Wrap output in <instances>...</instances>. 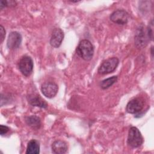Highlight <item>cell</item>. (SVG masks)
<instances>
[{
  "label": "cell",
  "instance_id": "obj_1",
  "mask_svg": "<svg viewBox=\"0 0 154 154\" xmlns=\"http://www.w3.org/2000/svg\"><path fill=\"white\" fill-rule=\"evenodd\" d=\"M76 52L81 58L85 61H89L93 58L94 47L89 40L84 39L79 43Z\"/></svg>",
  "mask_w": 154,
  "mask_h": 154
},
{
  "label": "cell",
  "instance_id": "obj_2",
  "mask_svg": "<svg viewBox=\"0 0 154 154\" xmlns=\"http://www.w3.org/2000/svg\"><path fill=\"white\" fill-rule=\"evenodd\" d=\"M143 137L138 129L135 126L131 127L129 130L127 139L128 145L133 148H137L143 143Z\"/></svg>",
  "mask_w": 154,
  "mask_h": 154
},
{
  "label": "cell",
  "instance_id": "obj_3",
  "mask_svg": "<svg viewBox=\"0 0 154 154\" xmlns=\"http://www.w3.org/2000/svg\"><path fill=\"white\" fill-rule=\"evenodd\" d=\"M119 60L117 57H111L103 61L98 68L99 74L106 75L113 72L118 66Z\"/></svg>",
  "mask_w": 154,
  "mask_h": 154
},
{
  "label": "cell",
  "instance_id": "obj_4",
  "mask_svg": "<svg viewBox=\"0 0 154 154\" xmlns=\"http://www.w3.org/2000/svg\"><path fill=\"white\" fill-rule=\"evenodd\" d=\"M19 69L20 72L25 76H29L33 70L34 63L31 57L28 55L23 56L19 62Z\"/></svg>",
  "mask_w": 154,
  "mask_h": 154
},
{
  "label": "cell",
  "instance_id": "obj_5",
  "mask_svg": "<svg viewBox=\"0 0 154 154\" xmlns=\"http://www.w3.org/2000/svg\"><path fill=\"white\" fill-rule=\"evenodd\" d=\"M130 18L129 14L124 10H117L114 11L110 15V20L119 25H125L126 24Z\"/></svg>",
  "mask_w": 154,
  "mask_h": 154
},
{
  "label": "cell",
  "instance_id": "obj_6",
  "mask_svg": "<svg viewBox=\"0 0 154 154\" xmlns=\"http://www.w3.org/2000/svg\"><path fill=\"white\" fill-rule=\"evenodd\" d=\"M58 87L54 82L48 81L44 82L41 86V91L43 94L48 98H52L55 96L58 92Z\"/></svg>",
  "mask_w": 154,
  "mask_h": 154
},
{
  "label": "cell",
  "instance_id": "obj_7",
  "mask_svg": "<svg viewBox=\"0 0 154 154\" xmlns=\"http://www.w3.org/2000/svg\"><path fill=\"white\" fill-rule=\"evenodd\" d=\"M144 101L140 98L131 99L126 105V111L130 114H137L140 112L144 108Z\"/></svg>",
  "mask_w": 154,
  "mask_h": 154
},
{
  "label": "cell",
  "instance_id": "obj_8",
  "mask_svg": "<svg viewBox=\"0 0 154 154\" xmlns=\"http://www.w3.org/2000/svg\"><path fill=\"white\" fill-rule=\"evenodd\" d=\"M22 35L16 31L11 32L8 37L7 45L9 49H15L18 48L22 43Z\"/></svg>",
  "mask_w": 154,
  "mask_h": 154
},
{
  "label": "cell",
  "instance_id": "obj_9",
  "mask_svg": "<svg viewBox=\"0 0 154 154\" xmlns=\"http://www.w3.org/2000/svg\"><path fill=\"white\" fill-rule=\"evenodd\" d=\"M147 35L145 34L144 28L140 26L136 31L135 35V43L137 47L141 48L144 47L147 43Z\"/></svg>",
  "mask_w": 154,
  "mask_h": 154
},
{
  "label": "cell",
  "instance_id": "obj_10",
  "mask_svg": "<svg viewBox=\"0 0 154 154\" xmlns=\"http://www.w3.org/2000/svg\"><path fill=\"white\" fill-rule=\"evenodd\" d=\"M64 38V32L60 28H55L52 32L50 44L52 47L58 48Z\"/></svg>",
  "mask_w": 154,
  "mask_h": 154
},
{
  "label": "cell",
  "instance_id": "obj_11",
  "mask_svg": "<svg viewBox=\"0 0 154 154\" xmlns=\"http://www.w3.org/2000/svg\"><path fill=\"white\" fill-rule=\"evenodd\" d=\"M28 101L30 105L33 106H38L42 108H46L48 103L39 95L31 94L28 96Z\"/></svg>",
  "mask_w": 154,
  "mask_h": 154
},
{
  "label": "cell",
  "instance_id": "obj_12",
  "mask_svg": "<svg viewBox=\"0 0 154 154\" xmlns=\"http://www.w3.org/2000/svg\"><path fill=\"white\" fill-rule=\"evenodd\" d=\"M52 152L55 154H63L67 150V146L66 142L62 140L55 141L51 146Z\"/></svg>",
  "mask_w": 154,
  "mask_h": 154
},
{
  "label": "cell",
  "instance_id": "obj_13",
  "mask_svg": "<svg viewBox=\"0 0 154 154\" xmlns=\"http://www.w3.org/2000/svg\"><path fill=\"white\" fill-rule=\"evenodd\" d=\"M40 152L39 143L35 140H30L27 145L26 153L27 154H38Z\"/></svg>",
  "mask_w": 154,
  "mask_h": 154
},
{
  "label": "cell",
  "instance_id": "obj_14",
  "mask_svg": "<svg viewBox=\"0 0 154 154\" xmlns=\"http://www.w3.org/2000/svg\"><path fill=\"white\" fill-rule=\"evenodd\" d=\"M26 123L34 129H38L40 128L41 121L38 117L36 116H31L26 117Z\"/></svg>",
  "mask_w": 154,
  "mask_h": 154
},
{
  "label": "cell",
  "instance_id": "obj_15",
  "mask_svg": "<svg viewBox=\"0 0 154 154\" xmlns=\"http://www.w3.org/2000/svg\"><path fill=\"white\" fill-rule=\"evenodd\" d=\"M117 81V76H112L110 78L105 79L100 82V87L101 88L105 90L112 86Z\"/></svg>",
  "mask_w": 154,
  "mask_h": 154
},
{
  "label": "cell",
  "instance_id": "obj_16",
  "mask_svg": "<svg viewBox=\"0 0 154 154\" xmlns=\"http://www.w3.org/2000/svg\"><path fill=\"white\" fill-rule=\"evenodd\" d=\"M16 5V2L13 0H5L0 1V9L2 10L4 7H12Z\"/></svg>",
  "mask_w": 154,
  "mask_h": 154
},
{
  "label": "cell",
  "instance_id": "obj_17",
  "mask_svg": "<svg viewBox=\"0 0 154 154\" xmlns=\"http://www.w3.org/2000/svg\"><path fill=\"white\" fill-rule=\"evenodd\" d=\"M9 131V128L5 125H0V134L1 135L3 136L4 135L6 134Z\"/></svg>",
  "mask_w": 154,
  "mask_h": 154
},
{
  "label": "cell",
  "instance_id": "obj_18",
  "mask_svg": "<svg viewBox=\"0 0 154 154\" xmlns=\"http://www.w3.org/2000/svg\"><path fill=\"white\" fill-rule=\"evenodd\" d=\"M0 33H1V43H2V42L4 41V38H5V31L4 28V27L1 25L0 26Z\"/></svg>",
  "mask_w": 154,
  "mask_h": 154
},
{
  "label": "cell",
  "instance_id": "obj_19",
  "mask_svg": "<svg viewBox=\"0 0 154 154\" xmlns=\"http://www.w3.org/2000/svg\"><path fill=\"white\" fill-rule=\"evenodd\" d=\"M153 46L151 48V54H152V56L153 57Z\"/></svg>",
  "mask_w": 154,
  "mask_h": 154
}]
</instances>
